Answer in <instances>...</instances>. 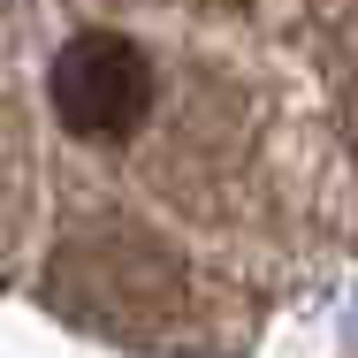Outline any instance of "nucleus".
Segmentation results:
<instances>
[{
    "label": "nucleus",
    "instance_id": "nucleus-1",
    "mask_svg": "<svg viewBox=\"0 0 358 358\" xmlns=\"http://www.w3.org/2000/svg\"><path fill=\"white\" fill-rule=\"evenodd\" d=\"M152 92H160V46H145L138 31H122V23L76 31L69 46H54V62H46L54 122L76 145H99V152H122L145 130Z\"/></svg>",
    "mask_w": 358,
    "mask_h": 358
},
{
    "label": "nucleus",
    "instance_id": "nucleus-2",
    "mask_svg": "<svg viewBox=\"0 0 358 358\" xmlns=\"http://www.w3.org/2000/svg\"><path fill=\"white\" fill-rule=\"evenodd\" d=\"M23 199H31V152H23L15 99L0 92V252H8V244H15V229H23Z\"/></svg>",
    "mask_w": 358,
    "mask_h": 358
},
{
    "label": "nucleus",
    "instance_id": "nucleus-3",
    "mask_svg": "<svg viewBox=\"0 0 358 358\" xmlns=\"http://www.w3.org/2000/svg\"><path fill=\"white\" fill-rule=\"evenodd\" d=\"M351 138H358V76H351Z\"/></svg>",
    "mask_w": 358,
    "mask_h": 358
}]
</instances>
